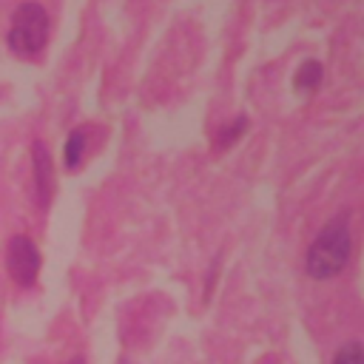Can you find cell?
I'll use <instances>...</instances> for the list:
<instances>
[{
    "label": "cell",
    "mask_w": 364,
    "mask_h": 364,
    "mask_svg": "<svg viewBox=\"0 0 364 364\" xmlns=\"http://www.w3.org/2000/svg\"><path fill=\"white\" fill-rule=\"evenodd\" d=\"M350 250H353L350 213H338L313 239V245L307 250V259H304V267L313 279H333L347 267Z\"/></svg>",
    "instance_id": "obj_1"
},
{
    "label": "cell",
    "mask_w": 364,
    "mask_h": 364,
    "mask_svg": "<svg viewBox=\"0 0 364 364\" xmlns=\"http://www.w3.org/2000/svg\"><path fill=\"white\" fill-rule=\"evenodd\" d=\"M48 31H51L48 11L37 0H26L11 11L6 43L17 57H37L48 43Z\"/></svg>",
    "instance_id": "obj_2"
},
{
    "label": "cell",
    "mask_w": 364,
    "mask_h": 364,
    "mask_svg": "<svg viewBox=\"0 0 364 364\" xmlns=\"http://www.w3.org/2000/svg\"><path fill=\"white\" fill-rule=\"evenodd\" d=\"M6 273L17 287H31L40 273V250L26 233H14L6 245Z\"/></svg>",
    "instance_id": "obj_3"
},
{
    "label": "cell",
    "mask_w": 364,
    "mask_h": 364,
    "mask_svg": "<svg viewBox=\"0 0 364 364\" xmlns=\"http://www.w3.org/2000/svg\"><path fill=\"white\" fill-rule=\"evenodd\" d=\"M31 168H34V196L40 208H48L51 193H54V165L48 145L43 139H34L31 145Z\"/></svg>",
    "instance_id": "obj_4"
},
{
    "label": "cell",
    "mask_w": 364,
    "mask_h": 364,
    "mask_svg": "<svg viewBox=\"0 0 364 364\" xmlns=\"http://www.w3.org/2000/svg\"><path fill=\"white\" fill-rule=\"evenodd\" d=\"M85 148H88V128H74L65 139V148H63V165L65 171H77L82 156H85Z\"/></svg>",
    "instance_id": "obj_5"
},
{
    "label": "cell",
    "mask_w": 364,
    "mask_h": 364,
    "mask_svg": "<svg viewBox=\"0 0 364 364\" xmlns=\"http://www.w3.org/2000/svg\"><path fill=\"white\" fill-rule=\"evenodd\" d=\"M321 77H324V65L318 60H304L293 77V85L299 91H316L321 85Z\"/></svg>",
    "instance_id": "obj_6"
},
{
    "label": "cell",
    "mask_w": 364,
    "mask_h": 364,
    "mask_svg": "<svg viewBox=\"0 0 364 364\" xmlns=\"http://www.w3.org/2000/svg\"><path fill=\"white\" fill-rule=\"evenodd\" d=\"M333 364H364V347L358 341H350V344L338 347L336 355H333Z\"/></svg>",
    "instance_id": "obj_7"
},
{
    "label": "cell",
    "mask_w": 364,
    "mask_h": 364,
    "mask_svg": "<svg viewBox=\"0 0 364 364\" xmlns=\"http://www.w3.org/2000/svg\"><path fill=\"white\" fill-rule=\"evenodd\" d=\"M245 131H247V117H236L233 125L225 128V131L219 134V142H216V145H219V148H228V145H233Z\"/></svg>",
    "instance_id": "obj_8"
},
{
    "label": "cell",
    "mask_w": 364,
    "mask_h": 364,
    "mask_svg": "<svg viewBox=\"0 0 364 364\" xmlns=\"http://www.w3.org/2000/svg\"><path fill=\"white\" fill-rule=\"evenodd\" d=\"M68 364H85V361H82V358H71Z\"/></svg>",
    "instance_id": "obj_9"
}]
</instances>
